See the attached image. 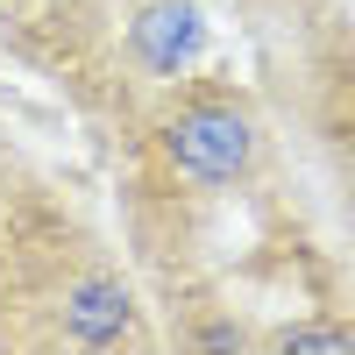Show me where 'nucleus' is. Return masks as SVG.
<instances>
[{"mask_svg": "<svg viewBox=\"0 0 355 355\" xmlns=\"http://www.w3.org/2000/svg\"><path fill=\"white\" fill-rule=\"evenodd\" d=\"M150 313L107 234L71 199L8 178L0 185V348H150Z\"/></svg>", "mask_w": 355, "mask_h": 355, "instance_id": "f257e3e1", "label": "nucleus"}, {"mask_svg": "<svg viewBox=\"0 0 355 355\" xmlns=\"http://www.w3.org/2000/svg\"><path fill=\"white\" fill-rule=\"evenodd\" d=\"M157 164H164V185H185V192H234V185H256L263 157H270V128L242 93H220V85H199V93L171 100L157 114Z\"/></svg>", "mask_w": 355, "mask_h": 355, "instance_id": "f03ea898", "label": "nucleus"}, {"mask_svg": "<svg viewBox=\"0 0 355 355\" xmlns=\"http://www.w3.org/2000/svg\"><path fill=\"white\" fill-rule=\"evenodd\" d=\"M15 178V150H8V128H0V185Z\"/></svg>", "mask_w": 355, "mask_h": 355, "instance_id": "7ed1b4c3", "label": "nucleus"}]
</instances>
